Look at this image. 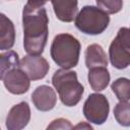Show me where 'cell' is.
<instances>
[{
  "label": "cell",
  "instance_id": "1",
  "mask_svg": "<svg viewBox=\"0 0 130 130\" xmlns=\"http://www.w3.org/2000/svg\"><path fill=\"white\" fill-rule=\"evenodd\" d=\"M49 17L45 7L32 11L22 10L23 48L28 55H42L48 41Z\"/></svg>",
  "mask_w": 130,
  "mask_h": 130
},
{
  "label": "cell",
  "instance_id": "2",
  "mask_svg": "<svg viewBox=\"0 0 130 130\" xmlns=\"http://www.w3.org/2000/svg\"><path fill=\"white\" fill-rule=\"evenodd\" d=\"M81 45L70 34L55 36L51 44L50 54L53 61L64 69H71L78 64Z\"/></svg>",
  "mask_w": 130,
  "mask_h": 130
},
{
  "label": "cell",
  "instance_id": "3",
  "mask_svg": "<svg viewBox=\"0 0 130 130\" xmlns=\"http://www.w3.org/2000/svg\"><path fill=\"white\" fill-rule=\"evenodd\" d=\"M52 84L57 90L62 104L66 107L76 106L84 92V87L78 81L76 72L69 69L56 70L52 76Z\"/></svg>",
  "mask_w": 130,
  "mask_h": 130
},
{
  "label": "cell",
  "instance_id": "4",
  "mask_svg": "<svg viewBox=\"0 0 130 130\" xmlns=\"http://www.w3.org/2000/svg\"><path fill=\"white\" fill-rule=\"evenodd\" d=\"M110 23L109 14L98 6L85 5L77 13L74 24L81 32L96 36L104 32Z\"/></svg>",
  "mask_w": 130,
  "mask_h": 130
},
{
  "label": "cell",
  "instance_id": "5",
  "mask_svg": "<svg viewBox=\"0 0 130 130\" xmlns=\"http://www.w3.org/2000/svg\"><path fill=\"white\" fill-rule=\"evenodd\" d=\"M109 58L113 67L125 69L130 65V28L121 27L109 48Z\"/></svg>",
  "mask_w": 130,
  "mask_h": 130
},
{
  "label": "cell",
  "instance_id": "6",
  "mask_svg": "<svg viewBox=\"0 0 130 130\" xmlns=\"http://www.w3.org/2000/svg\"><path fill=\"white\" fill-rule=\"evenodd\" d=\"M109 112L110 105L108 99L99 92L89 94L83 104V115L85 119L95 125L104 124L109 117Z\"/></svg>",
  "mask_w": 130,
  "mask_h": 130
},
{
  "label": "cell",
  "instance_id": "7",
  "mask_svg": "<svg viewBox=\"0 0 130 130\" xmlns=\"http://www.w3.org/2000/svg\"><path fill=\"white\" fill-rule=\"evenodd\" d=\"M0 78L6 89L12 94H23L29 89L30 78L19 66L9 69Z\"/></svg>",
  "mask_w": 130,
  "mask_h": 130
},
{
  "label": "cell",
  "instance_id": "8",
  "mask_svg": "<svg viewBox=\"0 0 130 130\" xmlns=\"http://www.w3.org/2000/svg\"><path fill=\"white\" fill-rule=\"evenodd\" d=\"M19 67L28 75L30 80L43 79L50 69L48 61L41 55L24 56L19 62Z\"/></svg>",
  "mask_w": 130,
  "mask_h": 130
},
{
  "label": "cell",
  "instance_id": "9",
  "mask_svg": "<svg viewBox=\"0 0 130 130\" xmlns=\"http://www.w3.org/2000/svg\"><path fill=\"white\" fill-rule=\"evenodd\" d=\"M30 120V108L26 102L14 105L6 117V128L8 130L23 129Z\"/></svg>",
  "mask_w": 130,
  "mask_h": 130
},
{
  "label": "cell",
  "instance_id": "10",
  "mask_svg": "<svg viewBox=\"0 0 130 130\" xmlns=\"http://www.w3.org/2000/svg\"><path fill=\"white\" fill-rule=\"evenodd\" d=\"M31 102L37 110L48 112L54 109L57 103L55 90L49 85H39L31 93Z\"/></svg>",
  "mask_w": 130,
  "mask_h": 130
},
{
  "label": "cell",
  "instance_id": "11",
  "mask_svg": "<svg viewBox=\"0 0 130 130\" xmlns=\"http://www.w3.org/2000/svg\"><path fill=\"white\" fill-rule=\"evenodd\" d=\"M56 17L63 22H71L78 13L77 0H50Z\"/></svg>",
  "mask_w": 130,
  "mask_h": 130
},
{
  "label": "cell",
  "instance_id": "12",
  "mask_svg": "<svg viewBox=\"0 0 130 130\" xmlns=\"http://www.w3.org/2000/svg\"><path fill=\"white\" fill-rule=\"evenodd\" d=\"M110 72L106 66H99L88 69L87 80L94 91H102L107 88L110 83Z\"/></svg>",
  "mask_w": 130,
  "mask_h": 130
},
{
  "label": "cell",
  "instance_id": "13",
  "mask_svg": "<svg viewBox=\"0 0 130 130\" xmlns=\"http://www.w3.org/2000/svg\"><path fill=\"white\" fill-rule=\"evenodd\" d=\"M15 42V28L13 22L3 13L0 15V50H9Z\"/></svg>",
  "mask_w": 130,
  "mask_h": 130
},
{
  "label": "cell",
  "instance_id": "14",
  "mask_svg": "<svg viewBox=\"0 0 130 130\" xmlns=\"http://www.w3.org/2000/svg\"><path fill=\"white\" fill-rule=\"evenodd\" d=\"M85 66L87 69L99 67V66H108V57L103 47L99 44H91L87 46L84 53Z\"/></svg>",
  "mask_w": 130,
  "mask_h": 130
},
{
  "label": "cell",
  "instance_id": "15",
  "mask_svg": "<svg viewBox=\"0 0 130 130\" xmlns=\"http://www.w3.org/2000/svg\"><path fill=\"white\" fill-rule=\"evenodd\" d=\"M111 89L119 101L130 100V79L126 77L117 78L112 82Z\"/></svg>",
  "mask_w": 130,
  "mask_h": 130
},
{
  "label": "cell",
  "instance_id": "16",
  "mask_svg": "<svg viewBox=\"0 0 130 130\" xmlns=\"http://www.w3.org/2000/svg\"><path fill=\"white\" fill-rule=\"evenodd\" d=\"M113 112L119 125L123 127L130 126V103L128 101H119Z\"/></svg>",
  "mask_w": 130,
  "mask_h": 130
},
{
  "label": "cell",
  "instance_id": "17",
  "mask_svg": "<svg viewBox=\"0 0 130 130\" xmlns=\"http://www.w3.org/2000/svg\"><path fill=\"white\" fill-rule=\"evenodd\" d=\"M18 55L15 51L7 50V52L0 55V76L3 75L9 69L19 66Z\"/></svg>",
  "mask_w": 130,
  "mask_h": 130
},
{
  "label": "cell",
  "instance_id": "18",
  "mask_svg": "<svg viewBox=\"0 0 130 130\" xmlns=\"http://www.w3.org/2000/svg\"><path fill=\"white\" fill-rule=\"evenodd\" d=\"M98 7L106 11L108 14H115L122 10L123 0H95Z\"/></svg>",
  "mask_w": 130,
  "mask_h": 130
},
{
  "label": "cell",
  "instance_id": "19",
  "mask_svg": "<svg viewBox=\"0 0 130 130\" xmlns=\"http://www.w3.org/2000/svg\"><path fill=\"white\" fill-rule=\"evenodd\" d=\"M73 125L70 123L69 120L64 118H58L53 120L48 126L47 129H73Z\"/></svg>",
  "mask_w": 130,
  "mask_h": 130
},
{
  "label": "cell",
  "instance_id": "20",
  "mask_svg": "<svg viewBox=\"0 0 130 130\" xmlns=\"http://www.w3.org/2000/svg\"><path fill=\"white\" fill-rule=\"evenodd\" d=\"M48 0H27L25 5L23 6V11H32L43 8Z\"/></svg>",
  "mask_w": 130,
  "mask_h": 130
},
{
  "label": "cell",
  "instance_id": "21",
  "mask_svg": "<svg viewBox=\"0 0 130 130\" xmlns=\"http://www.w3.org/2000/svg\"><path fill=\"white\" fill-rule=\"evenodd\" d=\"M92 129V126L89 124V123H86V122H81L79 124H77L76 126L73 127V129Z\"/></svg>",
  "mask_w": 130,
  "mask_h": 130
}]
</instances>
